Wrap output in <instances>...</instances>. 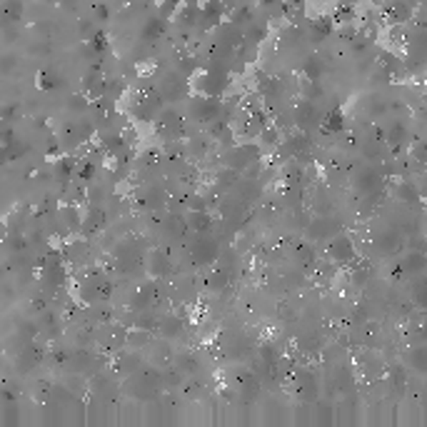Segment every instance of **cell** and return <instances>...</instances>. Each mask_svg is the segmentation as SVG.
I'll use <instances>...</instances> for the list:
<instances>
[{"label": "cell", "mask_w": 427, "mask_h": 427, "mask_svg": "<svg viewBox=\"0 0 427 427\" xmlns=\"http://www.w3.org/2000/svg\"><path fill=\"white\" fill-rule=\"evenodd\" d=\"M150 273L155 275V278H163V275L170 273V263L165 255L160 253H153V258H150Z\"/></svg>", "instance_id": "obj_10"}, {"label": "cell", "mask_w": 427, "mask_h": 427, "mask_svg": "<svg viewBox=\"0 0 427 427\" xmlns=\"http://www.w3.org/2000/svg\"><path fill=\"white\" fill-rule=\"evenodd\" d=\"M412 300L427 310V278H420L412 283Z\"/></svg>", "instance_id": "obj_11"}, {"label": "cell", "mask_w": 427, "mask_h": 427, "mask_svg": "<svg viewBox=\"0 0 427 427\" xmlns=\"http://www.w3.org/2000/svg\"><path fill=\"white\" fill-rule=\"evenodd\" d=\"M327 255H330L332 263H350V260H355V245L353 240H350L348 235H343V232H338V235L330 240V248H327Z\"/></svg>", "instance_id": "obj_1"}, {"label": "cell", "mask_w": 427, "mask_h": 427, "mask_svg": "<svg viewBox=\"0 0 427 427\" xmlns=\"http://www.w3.org/2000/svg\"><path fill=\"white\" fill-rule=\"evenodd\" d=\"M425 265H427V260H425V255H422L420 250H415V253H410L405 260H402V268H405L407 273H422V270H425Z\"/></svg>", "instance_id": "obj_8"}, {"label": "cell", "mask_w": 427, "mask_h": 427, "mask_svg": "<svg viewBox=\"0 0 427 427\" xmlns=\"http://www.w3.org/2000/svg\"><path fill=\"white\" fill-rule=\"evenodd\" d=\"M380 185H382V178H380V173L372 168H365L355 175V190H358L360 195H372V193L380 190Z\"/></svg>", "instance_id": "obj_4"}, {"label": "cell", "mask_w": 427, "mask_h": 427, "mask_svg": "<svg viewBox=\"0 0 427 427\" xmlns=\"http://www.w3.org/2000/svg\"><path fill=\"white\" fill-rule=\"evenodd\" d=\"M407 363H410V368H415L417 372H427V348L410 350V355H407Z\"/></svg>", "instance_id": "obj_9"}, {"label": "cell", "mask_w": 427, "mask_h": 427, "mask_svg": "<svg viewBox=\"0 0 427 427\" xmlns=\"http://www.w3.org/2000/svg\"><path fill=\"white\" fill-rule=\"evenodd\" d=\"M315 118H317V110H315V106H312L310 101L297 103V108H295V123H297V125L307 127L312 120H315Z\"/></svg>", "instance_id": "obj_6"}, {"label": "cell", "mask_w": 427, "mask_h": 427, "mask_svg": "<svg viewBox=\"0 0 427 427\" xmlns=\"http://www.w3.org/2000/svg\"><path fill=\"white\" fill-rule=\"evenodd\" d=\"M220 250H217V243L212 237H198V243L193 245V258H195L198 265H207V263H215Z\"/></svg>", "instance_id": "obj_3"}, {"label": "cell", "mask_w": 427, "mask_h": 427, "mask_svg": "<svg viewBox=\"0 0 427 427\" xmlns=\"http://www.w3.org/2000/svg\"><path fill=\"white\" fill-rule=\"evenodd\" d=\"M397 198L405 203H412V200H420V188H415L412 183H402L397 188Z\"/></svg>", "instance_id": "obj_12"}, {"label": "cell", "mask_w": 427, "mask_h": 427, "mask_svg": "<svg viewBox=\"0 0 427 427\" xmlns=\"http://www.w3.org/2000/svg\"><path fill=\"white\" fill-rule=\"evenodd\" d=\"M188 225L198 232H207L212 227V217L207 215V210H190L188 215Z\"/></svg>", "instance_id": "obj_7"}, {"label": "cell", "mask_w": 427, "mask_h": 427, "mask_svg": "<svg viewBox=\"0 0 427 427\" xmlns=\"http://www.w3.org/2000/svg\"><path fill=\"white\" fill-rule=\"evenodd\" d=\"M340 232V225L335 220H330L327 215L317 217V220H312L310 225H307V235L312 237V240H325V237H335Z\"/></svg>", "instance_id": "obj_5"}, {"label": "cell", "mask_w": 427, "mask_h": 427, "mask_svg": "<svg viewBox=\"0 0 427 427\" xmlns=\"http://www.w3.org/2000/svg\"><path fill=\"white\" fill-rule=\"evenodd\" d=\"M148 340H150V335H148V330H145V327H142L140 332H130V335H127V345H148Z\"/></svg>", "instance_id": "obj_13"}, {"label": "cell", "mask_w": 427, "mask_h": 427, "mask_svg": "<svg viewBox=\"0 0 427 427\" xmlns=\"http://www.w3.org/2000/svg\"><path fill=\"white\" fill-rule=\"evenodd\" d=\"M70 106H73V110H75V113H83L88 103H85V98H73V101H70Z\"/></svg>", "instance_id": "obj_15"}, {"label": "cell", "mask_w": 427, "mask_h": 427, "mask_svg": "<svg viewBox=\"0 0 427 427\" xmlns=\"http://www.w3.org/2000/svg\"><path fill=\"white\" fill-rule=\"evenodd\" d=\"M402 243H405V240H402L400 232L387 227V230H382L375 237V250H377L380 255H395L402 250Z\"/></svg>", "instance_id": "obj_2"}, {"label": "cell", "mask_w": 427, "mask_h": 427, "mask_svg": "<svg viewBox=\"0 0 427 427\" xmlns=\"http://www.w3.org/2000/svg\"><path fill=\"white\" fill-rule=\"evenodd\" d=\"M412 155H415V160H422V163H427V145H415Z\"/></svg>", "instance_id": "obj_14"}]
</instances>
